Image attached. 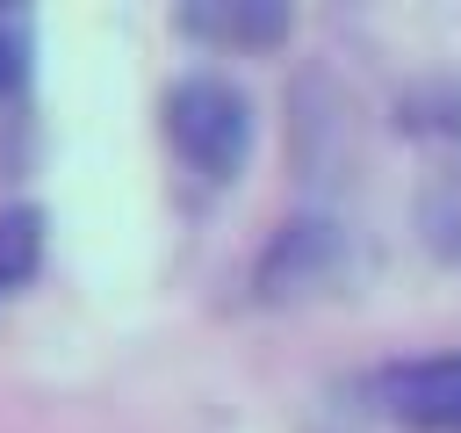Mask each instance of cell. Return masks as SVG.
I'll list each match as a JSON object with an SVG mask.
<instances>
[{
    "label": "cell",
    "mask_w": 461,
    "mask_h": 433,
    "mask_svg": "<svg viewBox=\"0 0 461 433\" xmlns=\"http://www.w3.org/2000/svg\"><path fill=\"white\" fill-rule=\"evenodd\" d=\"M158 115H166L173 159H180L194 180H209V188L238 180V166H245V152H252V101H245L238 79H223V72H180V79L166 87Z\"/></svg>",
    "instance_id": "1"
},
{
    "label": "cell",
    "mask_w": 461,
    "mask_h": 433,
    "mask_svg": "<svg viewBox=\"0 0 461 433\" xmlns=\"http://www.w3.org/2000/svg\"><path fill=\"white\" fill-rule=\"evenodd\" d=\"M339 267H346V231H339L324 209H303V216H288V224L267 238V253H259V267H252V289H259L267 303H295V296L331 289Z\"/></svg>",
    "instance_id": "2"
},
{
    "label": "cell",
    "mask_w": 461,
    "mask_h": 433,
    "mask_svg": "<svg viewBox=\"0 0 461 433\" xmlns=\"http://www.w3.org/2000/svg\"><path fill=\"white\" fill-rule=\"evenodd\" d=\"M375 404L418 433H461V354H411L375 368Z\"/></svg>",
    "instance_id": "3"
},
{
    "label": "cell",
    "mask_w": 461,
    "mask_h": 433,
    "mask_svg": "<svg viewBox=\"0 0 461 433\" xmlns=\"http://www.w3.org/2000/svg\"><path fill=\"white\" fill-rule=\"evenodd\" d=\"M173 22H180V36L216 43V51H274L288 36L281 0H187Z\"/></svg>",
    "instance_id": "4"
},
{
    "label": "cell",
    "mask_w": 461,
    "mask_h": 433,
    "mask_svg": "<svg viewBox=\"0 0 461 433\" xmlns=\"http://www.w3.org/2000/svg\"><path fill=\"white\" fill-rule=\"evenodd\" d=\"M411 224H418V245L447 267H461V159L432 166L411 195Z\"/></svg>",
    "instance_id": "5"
},
{
    "label": "cell",
    "mask_w": 461,
    "mask_h": 433,
    "mask_svg": "<svg viewBox=\"0 0 461 433\" xmlns=\"http://www.w3.org/2000/svg\"><path fill=\"white\" fill-rule=\"evenodd\" d=\"M396 123L418 137H461V72H425L396 94Z\"/></svg>",
    "instance_id": "6"
},
{
    "label": "cell",
    "mask_w": 461,
    "mask_h": 433,
    "mask_svg": "<svg viewBox=\"0 0 461 433\" xmlns=\"http://www.w3.org/2000/svg\"><path fill=\"white\" fill-rule=\"evenodd\" d=\"M36 267H43V209L0 202V289H22Z\"/></svg>",
    "instance_id": "7"
},
{
    "label": "cell",
    "mask_w": 461,
    "mask_h": 433,
    "mask_svg": "<svg viewBox=\"0 0 461 433\" xmlns=\"http://www.w3.org/2000/svg\"><path fill=\"white\" fill-rule=\"evenodd\" d=\"M22 79H29V29L0 22V94H14Z\"/></svg>",
    "instance_id": "8"
}]
</instances>
